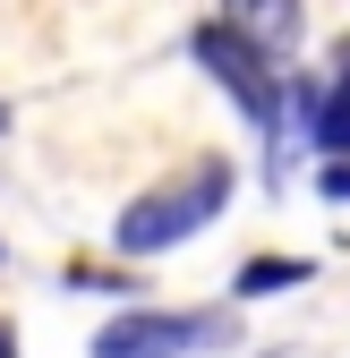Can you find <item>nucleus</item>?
I'll use <instances>...</instances> for the list:
<instances>
[{
  "label": "nucleus",
  "mask_w": 350,
  "mask_h": 358,
  "mask_svg": "<svg viewBox=\"0 0 350 358\" xmlns=\"http://www.w3.org/2000/svg\"><path fill=\"white\" fill-rule=\"evenodd\" d=\"M223 205H231V162H197L188 179H162V188H146L137 205L111 222V239H120L128 256H162V248L197 239Z\"/></svg>",
  "instance_id": "f257e3e1"
},
{
  "label": "nucleus",
  "mask_w": 350,
  "mask_h": 358,
  "mask_svg": "<svg viewBox=\"0 0 350 358\" xmlns=\"http://www.w3.org/2000/svg\"><path fill=\"white\" fill-rule=\"evenodd\" d=\"M239 324L231 316H205V307H180V316H111L94 333V358H188V350H231Z\"/></svg>",
  "instance_id": "f03ea898"
},
{
  "label": "nucleus",
  "mask_w": 350,
  "mask_h": 358,
  "mask_svg": "<svg viewBox=\"0 0 350 358\" xmlns=\"http://www.w3.org/2000/svg\"><path fill=\"white\" fill-rule=\"evenodd\" d=\"M197 60H205V69L239 94V111L265 128V137L282 128V77H274V60H265V52H248V43H239L223 17H214V26H197Z\"/></svg>",
  "instance_id": "7ed1b4c3"
},
{
  "label": "nucleus",
  "mask_w": 350,
  "mask_h": 358,
  "mask_svg": "<svg viewBox=\"0 0 350 358\" xmlns=\"http://www.w3.org/2000/svg\"><path fill=\"white\" fill-rule=\"evenodd\" d=\"M282 103H299V137L325 162H350V43L333 52V85H290Z\"/></svg>",
  "instance_id": "20e7f679"
},
{
  "label": "nucleus",
  "mask_w": 350,
  "mask_h": 358,
  "mask_svg": "<svg viewBox=\"0 0 350 358\" xmlns=\"http://www.w3.org/2000/svg\"><path fill=\"white\" fill-rule=\"evenodd\" d=\"M248 52H265V60H282L290 43H299V0H231V17H223Z\"/></svg>",
  "instance_id": "39448f33"
},
{
  "label": "nucleus",
  "mask_w": 350,
  "mask_h": 358,
  "mask_svg": "<svg viewBox=\"0 0 350 358\" xmlns=\"http://www.w3.org/2000/svg\"><path fill=\"white\" fill-rule=\"evenodd\" d=\"M316 264H282V256H265V264H239V299H256V290H290V282H308Z\"/></svg>",
  "instance_id": "423d86ee"
},
{
  "label": "nucleus",
  "mask_w": 350,
  "mask_h": 358,
  "mask_svg": "<svg viewBox=\"0 0 350 358\" xmlns=\"http://www.w3.org/2000/svg\"><path fill=\"white\" fill-rule=\"evenodd\" d=\"M316 188H325V196H342V205H350V162H325V179H316Z\"/></svg>",
  "instance_id": "0eeeda50"
},
{
  "label": "nucleus",
  "mask_w": 350,
  "mask_h": 358,
  "mask_svg": "<svg viewBox=\"0 0 350 358\" xmlns=\"http://www.w3.org/2000/svg\"><path fill=\"white\" fill-rule=\"evenodd\" d=\"M0 358H18V350H9V324H0Z\"/></svg>",
  "instance_id": "6e6552de"
},
{
  "label": "nucleus",
  "mask_w": 350,
  "mask_h": 358,
  "mask_svg": "<svg viewBox=\"0 0 350 358\" xmlns=\"http://www.w3.org/2000/svg\"><path fill=\"white\" fill-rule=\"evenodd\" d=\"M0 128H9V111H0Z\"/></svg>",
  "instance_id": "1a4fd4ad"
}]
</instances>
